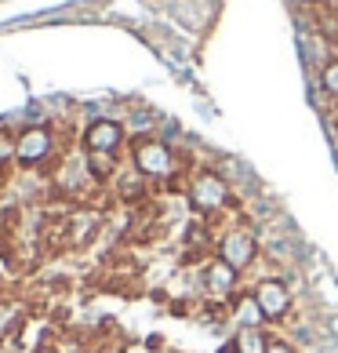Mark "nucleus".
Returning <instances> with one entry per match:
<instances>
[{"label":"nucleus","mask_w":338,"mask_h":353,"mask_svg":"<svg viewBox=\"0 0 338 353\" xmlns=\"http://www.w3.org/2000/svg\"><path fill=\"white\" fill-rule=\"evenodd\" d=\"M135 168L146 179H164V175L175 172V157H171V150H167V142L146 139V142L135 146Z\"/></svg>","instance_id":"obj_1"},{"label":"nucleus","mask_w":338,"mask_h":353,"mask_svg":"<svg viewBox=\"0 0 338 353\" xmlns=\"http://www.w3.org/2000/svg\"><path fill=\"white\" fill-rule=\"evenodd\" d=\"M255 255H258V244L248 230H229L226 237H222V248H218V259L222 263H229L233 270H248L255 263Z\"/></svg>","instance_id":"obj_2"},{"label":"nucleus","mask_w":338,"mask_h":353,"mask_svg":"<svg viewBox=\"0 0 338 353\" xmlns=\"http://www.w3.org/2000/svg\"><path fill=\"white\" fill-rule=\"evenodd\" d=\"M189 197H193L197 208H204V212H215V208H222L229 201V186H226L222 175L200 172L197 179H193V186H189Z\"/></svg>","instance_id":"obj_3"},{"label":"nucleus","mask_w":338,"mask_h":353,"mask_svg":"<svg viewBox=\"0 0 338 353\" xmlns=\"http://www.w3.org/2000/svg\"><path fill=\"white\" fill-rule=\"evenodd\" d=\"M255 299H258V306H262L266 321H280L284 313L291 310V292H288V284H284L280 277L258 281L255 284Z\"/></svg>","instance_id":"obj_4"},{"label":"nucleus","mask_w":338,"mask_h":353,"mask_svg":"<svg viewBox=\"0 0 338 353\" xmlns=\"http://www.w3.org/2000/svg\"><path fill=\"white\" fill-rule=\"evenodd\" d=\"M55 150V139H51L47 128H25L15 139V161L19 164H41Z\"/></svg>","instance_id":"obj_5"},{"label":"nucleus","mask_w":338,"mask_h":353,"mask_svg":"<svg viewBox=\"0 0 338 353\" xmlns=\"http://www.w3.org/2000/svg\"><path fill=\"white\" fill-rule=\"evenodd\" d=\"M120 142H124V128L116 121H95L87 128V135H84L87 153H116Z\"/></svg>","instance_id":"obj_6"},{"label":"nucleus","mask_w":338,"mask_h":353,"mask_svg":"<svg viewBox=\"0 0 338 353\" xmlns=\"http://www.w3.org/2000/svg\"><path fill=\"white\" fill-rule=\"evenodd\" d=\"M237 277H240V273L233 270L229 263H222V259H215V263L204 270V288H207L211 295H229L233 288H237Z\"/></svg>","instance_id":"obj_7"},{"label":"nucleus","mask_w":338,"mask_h":353,"mask_svg":"<svg viewBox=\"0 0 338 353\" xmlns=\"http://www.w3.org/2000/svg\"><path fill=\"white\" fill-rule=\"evenodd\" d=\"M233 321H237L240 328H262L266 313H262V306H258V299L248 295V299H240V303H237V310H233Z\"/></svg>","instance_id":"obj_8"},{"label":"nucleus","mask_w":338,"mask_h":353,"mask_svg":"<svg viewBox=\"0 0 338 353\" xmlns=\"http://www.w3.org/2000/svg\"><path fill=\"white\" fill-rule=\"evenodd\" d=\"M269 339L262 335V328H240L233 339V353H266Z\"/></svg>","instance_id":"obj_9"},{"label":"nucleus","mask_w":338,"mask_h":353,"mask_svg":"<svg viewBox=\"0 0 338 353\" xmlns=\"http://www.w3.org/2000/svg\"><path fill=\"white\" fill-rule=\"evenodd\" d=\"M87 164H91V175H95V179H109L116 172L113 153H87Z\"/></svg>","instance_id":"obj_10"},{"label":"nucleus","mask_w":338,"mask_h":353,"mask_svg":"<svg viewBox=\"0 0 338 353\" xmlns=\"http://www.w3.org/2000/svg\"><path fill=\"white\" fill-rule=\"evenodd\" d=\"M320 84H324V91H328V95H338V62H328V66H324Z\"/></svg>","instance_id":"obj_11"},{"label":"nucleus","mask_w":338,"mask_h":353,"mask_svg":"<svg viewBox=\"0 0 338 353\" xmlns=\"http://www.w3.org/2000/svg\"><path fill=\"white\" fill-rule=\"evenodd\" d=\"M142 179H146V175H127L124 179V186H120V193H124V201H131V197H138V193H142Z\"/></svg>","instance_id":"obj_12"},{"label":"nucleus","mask_w":338,"mask_h":353,"mask_svg":"<svg viewBox=\"0 0 338 353\" xmlns=\"http://www.w3.org/2000/svg\"><path fill=\"white\" fill-rule=\"evenodd\" d=\"M4 161H15V139L0 135V164H4Z\"/></svg>","instance_id":"obj_13"},{"label":"nucleus","mask_w":338,"mask_h":353,"mask_svg":"<svg viewBox=\"0 0 338 353\" xmlns=\"http://www.w3.org/2000/svg\"><path fill=\"white\" fill-rule=\"evenodd\" d=\"M266 353H295V346H291V343H284V339H269Z\"/></svg>","instance_id":"obj_14"},{"label":"nucleus","mask_w":338,"mask_h":353,"mask_svg":"<svg viewBox=\"0 0 338 353\" xmlns=\"http://www.w3.org/2000/svg\"><path fill=\"white\" fill-rule=\"evenodd\" d=\"M328 328H331V335H335V339H338V313H335V317H331V321H328Z\"/></svg>","instance_id":"obj_15"},{"label":"nucleus","mask_w":338,"mask_h":353,"mask_svg":"<svg viewBox=\"0 0 338 353\" xmlns=\"http://www.w3.org/2000/svg\"><path fill=\"white\" fill-rule=\"evenodd\" d=\"M328 4H331V11H338V0H328Z\"/></svg>","instance_id":"obj_16"},{"label":"nucleus","mask_w":338,"mask_h":353,"mask_svg":"<svg viewBox=\"0 0 338 353\" xmlns=\"http://www.w3.org/2000/svg\"><path fill=\"white\" fill-rule=\"evenodd\" d=\"M313 4H328V0H313Z\"/></svg>","instance_id":"obj_17"},{"label":"nucleus","mask_w":338,"mask_h":353,"mask_svg":"<svg viewBox=\"0 0 338 353\" xmlns=\"http://www.w3.org/2000/svg\"><path fill=\"white\" fill-rule=\"evenodd\" d=\"M335 19H338V11H335Z\"/></svg>","instance_id":"obj_18"}]
</instances>
